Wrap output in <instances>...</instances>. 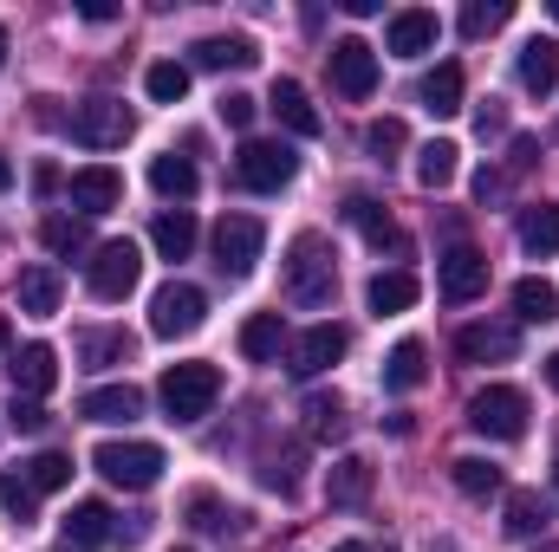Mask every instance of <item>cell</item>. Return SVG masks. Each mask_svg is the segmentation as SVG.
I'll return each mask as SVG.
<instances>
[{
	"label": "cell",
	"instance_id": "obj_1",
	"mask_svg": "<svg viewBox=\"0 0 559 552\" xmlns=\"http://www.w3.org/2000/svg\"><path fill=\"white\" fill-rule=\"evenodd\" d=\"M280 279H286V299L293 305H332V292H338V254L325 248V235H299L293 248H286V261H280Z\"/></svg>",
	"mask_w": 559,
	"mask_h": 552
},
{
	"label": "cell",
	"instance_id": "obj_2",
	"mask_svg": "<svg viewBox=\"0 0 559 552\" xmlns=\"http://www.w3.org/2000/svg\"><path fill=\"white\" fill-rule=\"evenodd\" d=\"M156 397H163L169 422H202V416L215 410V397H222V371L215 364H169L163 384H156Z\"/></svg>",
	"mask_w": 559,
	"mask_h": 552
},
{
	"label": "cell",
	"instance_id": "obj_3",
	"mask_svg": "<svg viewBox=\"0 0 559 552\" xmlns=\"http://www.w3.org/2000/svg\"><path fill=\"white\" fill-rule=\"evenodd\" d=\"M92 468H98L111 488L143 494V488L163 481V448H156V442H98V448H92Z\"/></svg>",
	"mask_w": 559,
	"mask_h": 552
},
{
	"label": "cell",
	"instance_id": "obj_4",
	"mask_svg": "<svg viewBox=\"0 0 559 552\" xmlns=\"http://www.w3.org/2000/svg\"><path fill=\"white\" fill-rule=\"evenodd\" d=\"M468 429L488 435V442H521L527 435V397L514 384H488L468 397Z\"/></svg>",
	"mask_w": 559,
	"mask_h": 552
},
{
	"label": "cell",
	"instance_id": "obj_5",
	"mask_svg": "<svg viewBox=\"0 0 559 552\" xmlns=\"http://www.w3.org/2000/svg\"><path fill=\"white\" fill-rule=\"evenodd\" d=\"M202 319H209V292L202 286L169 279V286L150 292V332L156 338H189V332H202Z\"/></svg>",
	"mask_w": 559,
	"mask_h": 552
},
{
	"label": "cell",
	"instance_id": "obj_6",
	"mask_svg": "<svg viewBox=\"0 0 559 552\" xmlns=\"http://www.w3.org/2000/svg\"><path fill=\"white\" fill-rule=\"evenodd\" d=\"M293 169H299V156L286 143H267V137H248L241 156H235V182L254 189V195H280L293 182Z\"/></svg>",
	"mask_w": 559,
	"mask_h": 552
},
{
	"label": "cell",
	"instance_id": "obj_7",
	"mask_svg": "<svg viewBox=\"0 0 559 552\" xmlns=\"http://www.w3.org/2000/svg\"><path fill=\"white\" fill-rule=\"evenodd\" d=\"M85 279H92V299H131L138 292V279H143V254H138V241H105L92 261H85Z\"/></svg>",
	"mask_w": 559,
	"mask_h": 552
},
{
	"label": "cell",
	"instance_id": "obj_8",
	"mask_svg": "<svg viewBox=\"0 0 559 552\" xmlns=\"http://www.w3.org/2000/svg\"><path fill=\"white\" fill-rule=\"evenodd\" d=\"M261 241H267V228L254 221V215H222L215 221V267L222 274H254V261H261Z\"/></svg>",
	"mask_w": 559,
	"mask_h": 552
},
{
	"label": "cell",
	"instance_id": "obj_9",
	"mask_svg": "<svg viewBox=\"0 0 559 552\" xmlns=\"http://www.w3.org/2000/svg\"><path fill=\"white\" fill-rule=\"evenodd\" d=\"M325 65H332V85H338V98L365 105V98L378 92V52H371L365 39H338V46L325 52Z\"/></svg>",
	"mask_w": 559,
	"mask_h": 552
},
{
	"label": "cell",
	"instance_id": "obj_10",
	"mask_svg": "<svg viewBox=\"0 0 559 552\" xmlns=\"http://www.w3.org/2000/svg\"><path fill=\"white\" fill-rule=\"evenodd\" d=\"M66 131L85 143V149H118V143L131 137V111H124L118 98H92V105H79V111L66 118Z\"/></svg>",
	"mask_w": 559,
	"mask_h": 552
},
{
	"label": "cell",
	"instance_id": "obj_11",
	"mask_svg": "<svg viewBox=\"0 0 559 552\" xmlns=\"http://www.w3.org/2000/svg\"><path fill=\"white\" fill-rule=\"evenodd\" d=\"M345 325H332V319H319V325H306L299 338H293V377H319V371H332L338 358H345Z\"/></svg>",
	"mask_w": 559,
	"mask_h": 552
},
{
	"label": "cell",
	"instance_id": "obj_12",
	"mask_svg": "<svg viewBox=\"0 0 559 552\" xmlns=\"http://www.w3.org/2000/svg\"><path fill=\"white\" fill-rule=\"evenodd\" d=\"M436 286H442V299H455V305L475 299V292H488V254L455 241V248L436 261Z\"/></svg>",
	"mask_w": 559,
	"mask_h": 552
},
{
	"label": "cell",
	"instance_id": "obj_13",
	"mask_svg": "<svg viewBox=\"0 0 559 552\" xmlns=\"http://www.w3.org/2000/svg\"><path fill=\"white\" fill-rule=\"evenodd\" d=\"M118 202H124V176H118L111 163L72 169V208H79V215H111Z\"/></svg>",
	"mask_w": 559,
	"mask_h": 552
},
{
	"label": "cell",
	"instance_id": "obj_14",
	"mask_svg": "<svg viewBox=\"0 0 559 552\" xmlns=\"http://www.w3.org/2000/svg\"><path fill=\"white\" fill-rule=\"evenodd\" d=\"M7 377H13V397L39 404V397L59 384V358H52V345H20V351L7 358Z\"/></svg>",
	"mask_w": 559,
	"mask_h": 552
},
{
	"label": "cell",
	"instance_id": "obj_15",
	"mask_svg": "<svg viewBox=\"0 0 559 552\" xmlns=\"http://www.w3.org/2000/svg\"><path fill=\"white\" fill-rule=\"evenodd\" d=\"M189 65H195V72H248V65H261V52H254V39H241V33H209V39L189 46Z\"/></svg>",
	"mask_w": 559,
	"mask_h": 552
},
{
	"label": "cell",
	"instance_id": "obj_16",
	"mask_svg": "<svg viewBox=\"0 0 559 552\" xmlns=\"http://www.w3.org/2000/svg\"><path fill=\"white\" fill-rule=\"evenodd\" d=\"M521 351V332L514 325H462L455 332V358L462 364H508Z\"/></svg>",
	"mask_w": 559,
	"mask_h": 552
},
{
	"label": "cell",
	"instance_id": "obj_17",
	"mask_svg": "<svg viewBox=\"0 0 559 552\" xmlns=\"http://www.w3.org/2000/svg\"><path fill=\"white\" fill-rule=\"evenodd\" d=\"M436 13H423V7H411V13H391V26H384V52H397V59H423V52H436Z\"/></svg>",
	"mask_w": 559,
	"mask_h": 552
},
{
	"label": "cell",
	"instance_id": "obj_18",
	"mask_svg": "<svg viewBox=\"0 0 559 552\" xmlns=\"http://www.w3.org/2000/svg\"><path fill=\"white\" fill-rule=\"evenodd\" d=\"M345 221H352V228H358V235H365V241H371L378 254H384V248H391V254H411L404 228H397V221H391V215H384V208H378L371 195H352V202H345Z\"/></svg>",
	"mask_w": 559,
	"mask_h": 552
},
{
	"label": "cell",
	"instance_id": "obj_19",
	"mask_svg": "<svg viewBox=\"0 0 559 552\" xmlns=\"http://www.w3.org/2000/svg\"><path fill=\"white\" fill-rule=\"evenodd\" d=\"M325 501L332 507H365L371 501V461L365 455H338L325 468Z\"/></svg>",
	"mask_w": 559,
	"mask_h": 552
},
{
	"label": "cell",
	"instance_id": "obj_20",
	"mask_svg": "<svg viewBox=\"0 0 559 552\" xmlns=\"http://www.w3.org/2000/svg\"><path fill=\"white\" fill-rule=\"evenodd\" d=\"M85 422H138L143 416V391L138 384H105V391H85L79 397Z\"/></svg>",
	"mask_w": 559,
	"mask_h": 552
},
{
	"label": "cell",
	"instance_id": "obj_21",
	"mask_svg": "<svg viewBox=\"0 0 559 552\" xmlns=\"http://www.w3.org/2000/svg\"><path fill=\"white\" fill-rule=\"evenodd\" d=\"M111 507L105 501H79L72 514H66V547L72 552H98V547H111Z\"/></svg>",
	"mask_w": 559,
	"mask_h": 552
},
{
	"label": "cell",
	"instance_id": "obj_22",
	"mask_svg": "<svg viewBox=\"0 0 559 552\" xmlns=\"http://www.w3.org/2000/svg\"><path fill=\"white\" fill-rule=\"evenodd\" d=\"M195 235H202V228H195L189 208H163V215L150 221V248H156L163 261H189V254H195Z\"/></svg>",
	"mask_w": 559,
	"mask_h": 552
},
{
	"label": "cell",
	"instance_id": "obj_23",
	"mask_svg": "<svg viewBox=\"0 0 559 552\" xmlns=\"http://www.w3.org/2000/svg\"><path fill=\"white\" fill-rule=\"evenodd\" d=\"M417 274H404V267H391V274H371V286H365V305L378 312V319H397V312H411L417 305Z\"/></svg>",
	"mask_w": 559,
	"mask_h": 552
},
{
	"label": "cell",
	"instance_id": "obj_24",
	"mask_svg": "<svg viewBox=\"0 0 559 552\" xmlns=\"http://www.w3.org/2000/svg\"><path fill=\"white\" fill-rule=\"evenodd\" d=\"M501 527H508L514 540H534V533H547V527H554V501H540V488H514V494H508Z\"/></svg>",
	"mask_w": 559,
	"mask_h": 552
},
{
	"label": "cell",
	"instance_id": "obj_25",
	"mask_svg": "<svg viewBox=\"0 0 559 552\" xmlns=\"http://www.w3.org/2000/svg\"><path fill=\"white\" fill-rule=\"evenodd\" d=\"M423 377H429V345L423 338H397L391 345V358H384V391H417Z\"/></svg>",
	"mask_w": 559,
	"mask_h": 552
},
{
	"label": "cell",
	"instance_id": "obj_26",
	"mask_svg": "<svg viewBox=\"0 0 559 552\" xmlns=\"http://www.w3.org/2000/svg\"><path fill=\"white\" fill-rule=\"evenodd\" d=\"M521 85H527L534 98L559 92V39H554V33H547V39H527V46H521Z\"/></svg>",
	"mask_w": 559,
	"mask_h": 552
},
{
	"label": "cell",
	"instance_id": "obj_27",
	"mask_svg": "<svg viewBox=\"0 0 559 552\" xmlns=\"http://www.w3.org/2000/svg\"><path fill=\"white\" fill-rule=\"evenodd\" d=\"M150 189H156L163 202H176V208H182V202L202 189V176H195V163H189V156H176V149H169V156H156V163H150Z\"/></svg>",
	"mask_w": 559,
	"mask_h": 552
},
{
	"label": "cell",
	"instance_id": "obj_28",
	"mask_svg": "<svg viewBox=\"0 0 559 552\" xmlns=\"http://www.w3.org/2000/svg\"><path fill=\"white\" fill-rule=\"evenodd\" d=\"M274 118L293 131V137H319V111H312V98H306V85H293V79H274Z\"/></svg>",
	"mask_w": 559,
	"mask_h": 552
},
{
	"label": "cell",
	"instance_id": "obj_29",
	"mask_svg": "<svg viewBox=\"0 0 559 552\" xmlns=\"http://www.w3.org/2000/svg\"><path fill=\"white\" fill-rule=\"evenodd\" d=\"M13 292H20V312H26V319H52L59 299H66V279L52 274V267H26Z\"/></svg>",
	"mask_w": 559,
	"mask_h": 552
},
{
	"label": "cell",
	"instance_id": "obj_30",
	"mask_svg": "<svg viewBox=\"0 0 559 552\" xmlns=\"http://www.w3.org/2000/svg\"><path fill=\"white\" fill-rule=\"evenodd\" d=\"M417 98H423V111H429V118H455V111H462V65H455V59H442V65L423 79Z\"/></svg>",
	"mask_w": 559,
	"mask_h": 552
},
{
	"label": "cell",
	"instance_id": "obj_31",
	"mask_svg": "<svg viewBox=\"0 0 559 552\" xmlns=\"http://www.w3.org/2000/svg\"><path fill=\"white\" fill-rule=\"evenodd\" d=\"M514 319L521 325H554L559 319V286L540 274H527L521 286H514Z\"/></svg>",
	"mask_w": 559,
	"mask_h": 552
},
{
	"label": "cell",
	"instance_id": "obj_32",
	"mask_svg": "<svg viewBox=\"0 0 559 552\" xmlns=\"http://www.w3.org/2000/svg\"><path fill=\"white\" fill-rule=\"evenodd\" d=\"M280 351H286V319H280V312H254V319L241 325V358L274 364Z\"/></svg>",
	"mask_w": 559,
	"mask_h": 552
},
{
	"label": "cell",
	"instance_id": "obj_33",
	"mask_svg": "<svg viewBox=\"0 0 559 552\" xmlns=\"http://www.w3.org/2000/svg\"><path fill=\"white\" fill-rule=\"evenodd\" d=\"M521 248H527L534 261L559 254V202H534V208L521 215Z\"/></svg>",
	"mask_w": 559,
	"mask_h": 552
},
{
	"label": "cell",
	"instance_id": "obj_34",
	"mask_svg": "<svg viewBox=\"0 0 559 552\" xmlns=\"http://www.w3.org/2000/svg\"><path fill=\"white\" fill-rule=\"evenodd\" d=\"M131 351H138V338H131V332H85V338H79V358H85L92 371L131 364Z\"/></svg>",
	"mask_w": 559,
	"mask_h": 552
},
{
	"label": "cell",
	"instance_id": "obj_35",
	"mask_svg": "<svg viewBox=\"0 0 559 552\" xmlns=\"http://www.w3.org/2000/svg\"><path fill=\"white\" fill-rule=\"evenodd\" d=\"M455 169H462V149H455L449 137H436V143H423L417 149V182L423 189H449Z\"/></svg>",
	"mask_w": 559,
	"mask_h": 552
},
{
	"label": "cell",
	"instance_id": "obj_36",
	"mask_svg": "<svg viewBox=\"0 0 559 552\" xmlns=\"http://www.w3.org/2000/svg\"><path fill=\"white\" fill-rule=\"evenodd\" d=\"M143 92H150L156 105H182V98H189V65H182V59H156V65L143 72Z\"/></svg>",
	"mask_w": 559,
	"mask_h": 552
},
{
	"label": "cell",
	"instance_id": "obj_37",
	"mask_svg": "<svg viewBox=\"0 0 559 552\" xmlns=\"http://www.w3.org/2000/svg\"><path fill=\"white\" fill-rule=\"evenodd\" d=\"M39 235H46V248H52L59 261H72V254H98V248H92V235H85V221H72V215H46V228H39Z\"/></svg>",
	"mask_w": 559,
	"mask_h": 552
},
{
	"label": "cell",
	"instance_id": "obj_38",
	"mask_svg": "<svg viewBox=\"0 0 559 552\" xmlns=\"http://www.w3.org/2000/svg\"><path fill=\"white\" fill-rule=\"evenodd\" d=\"M0 507H7V520H13V527H33V514H39V488H33L26 475H13V468H7V475H0Z\"/></svg>",
	"mask_w": 559,
	"mask_h": 552
},
{
	"label": "cell",
	"instance_id": "obj_39",
	"mask_svg": "<svg viewBox=\"0 0 559 552\" xmlns=\"http://www.w3.org/2000/svg\"><path fill=\"white\" fill-rule=\"evenodd\" d=\"M455 488H462L468 501H488V494H501V468L481 461V455H462V461H455Z\"/></svg>",
	"mask_w": 559,
	"mask_h": 552
},
{
	"label": "cell",
	"instance_id": "obj_40",
	"mask_svg": "<svg viewBox=\"0 0 559 552\" xmlns=\"http://www.w3.org/2000/svg\"><path fill=\"white\" fill-rule=\"evenodd\" d=\"M20 475H26V481H33L39 494H59V488L72 481V455H59V448H46V455H33V461H26Z\"/></svg>",
	"mask_w": 559,
	"mask_h": 552
},
{
	"label": "cell",
	"instance_id": "obj_41",
	"mask_svg": "<svg viewBox=\"0 0 559 552\" xmlns=\"http://www.w3.org/2000/svg\"><path fill=\"white\" fill-rule=\"evenodd\" d=\"M508 13H514L508 0H468V7H462V33L481 39V33H495V26H508Z\"/></svg>",
	"mask_w": 559,
	"mask_h": 552
},
{
	"label": "cell",
	"instance_id": "obj_42",
	"mask_svg": "<svg viewBox=\"0 0 559 552\" xmlns=\"http://www.w3.org/2000/svg\"><path fill=\"white\" fill-rule=\"evenodd\" d=\"M404 143H411V131H404V118H378V124L365 131V149H371L378 163H391V156H397Z\"/></svg>",
	"mask_w": 559,
	"mask_h": 552
},
{
	"label": "cell",
	"instance_id": "obj_43",
	"mask_svg": "<svg viewBox=\"0 0 559 552\" xmlns=\"http://www.w3.org/2000/svg\"><path fill=\"white\" fill-rule=\"evenodd\" d=\"M189 520H195L202 533H222V527H241V514H228V507H222L215 494H195V501H189Z\"/></svg>",
	"mask_w": 559,
	"mask_h": 552
},
{
	"label": "cell",
	"instance_id": "obj_44",
	"mask_svg": "<svg viewBox=\"0 0 559 552\" xmlns=\"http://www.w3.org/2000/svg\"><path fill=\"white\" fill-rule=\"evenodd\" d=\"M306 416H312V435H338V429H345V404H338V397H312Z\"/></svg>",
	"mask_w": 559,
	"mask_h": 552
},
{
	"label": "cell",
	"instance_id": "obj_45",
	"mask_svg": "<svg viewBox=\"0 0 559 552\" xmlns=\"http://www.w3.org/2000/svg\"><path fill=\"white\" fill-rule=\"evenodd\" d=\"M215 111H222V124H228V131H248V124H254V111H261V105H254V98H248V92H228V98H222V105H215Z\"/></svg>",
	"mask_w": 559,
	"mask_h": 552
},
{
	"label": "cell",
	"instance_id": "obj_46",
	"mask_svg": "<svg viewBox=\"0 0 559 552\" xmlns=\"http://www.w3.org/2000/svg\"><path fill=\"white\" fill-rule=\"evenodd\" d=\"M475 131H481V137H501V131H508V111H501V98H488V105L475 111Z\"/></svg>",
	"mask_w": 559,
	"mask_h": 552
},
{
	"label": "cell",
	"instance_id": "obj_47",
	"mask_svg": "<svg viewBox=\"0 0 559 552\" xmlns=\"http://www.w3.org/2000/svg\"><path fill=\"white\" fill-rule=\"evenodd\" d=\"M13 429L39 435V429H46V410H39V404H26V397H13Z\"/></svg>",
	"mask_w": 559,
	"mask_h": 552
},
{
	"label": "cell",
	"instance_id": "obj_48",
	"mask_svg": "<svg viewBox=\"0 0 559 552\" xmlns=\"http://www.w3.org/2000/svg\"><path fill=\"white\" fill-rule=\"evenodd\" d=\"M534 163H540V143H534V137H514V156H508V169L521 176V169H534Z\"/></svg>",
	"mask_w": 559,
	"mask_h": 552
},
{
	"label": "cell",
	"instance_id": "obj_49",
	"mask_svg": "<svg viewBox=\"0 0 559 552\" xmlns=\"http://www.w3.org/2000/svg\"><path fill=\"white\" fill-rule=\"evenodd\" d=\"M501 189H508V176H495V169H481V176H475V195H481V202H495Z\"/></svg>",
	"mask_w": 559,
	"mask_h": 552
},
{
	"label": "cell",
	"instance_id": "obj_50",
	"mask_svg": "<svg viewBox=\"0 0 559 552\" xmlns=\"http://www.w3.org/2000/svg\"><path fill=\"white\" fill-rule=\"evenodd\" d=\"M79 13H85V20H98V26H105V20H118V7H111V0H85Z\"/></svg>",
	"mask_w": 559,
	"mask_h": 552
},
{
	"label": "cell",
	"instance_id": "obj_51",
	"mask_svg": "<svg viewBox=\"0 0 559 552\" xmlns=\"http://www.w3.org/2000/svg\"><path fill=\"white\" fill-rule=\"evenodd\" d=\"M0 189H13V163L7 156H0Z\"/></svg>",
	"mask_w": 559,
	"mask_h": 552
},
{
	"label": "cell",
	"instance_id": "obj_52",
	"mask_svg": "<svg viewBox=\"0 0 559 552\" xmlns=\"http://www.w3.org/2000/svg\"><path fill=\"white\" fill-rule=\"evenodd\" d=\"M547 384H554V391H559V351H554V358H547Z\"/></svg>",
	"mask_w": 559,
	"mask_h": 552
},
{
	"label": "cell",
	"instance_id": "obj_53",
	"mask_svg": "<svg viewBox=\"0 0 559 552\" xmlns=\"http://www.w3.org/2000/svg\"><path fill=\"white\" fill-rule=\"evenodd\" d=\"M332 552H371V547H358V540H345V547H332Z\"/></svg>",
	"mask_w": 559,
	"mask_h": 552
},
{
	"label": "cell",
	"instance_id": "obj_54",
	"mask_svg": "<svg viewBox=\"0 0 559 552\" xmlns=\"http://www.w3.org/2000/svg\"><path fill=\"white\" fill-rule=\"evenodd\" d=\"M0 65H7V26H0Z\"/></svg>",
	"mask_w": 559,
	"mask_h": 552
},
{
	"label": "cell",
	"instance_id": "obj_55",
	"mask_svg": "<svg viewBox=\"0 0 559 552\" xmlns=\"http://www.w3.org/2000/svg\"><path fill=\"white\" fill-rule=\"evenodd\" d=\"M0 351H7V319H0Z\"/></svg>",
	"mask_w": 559,
	"mask_h": 552
},
{
	"label": "cell",
	"instance_id": "obj_56",
	"mask_svg": "<svg viewBox=\"0 0 559 552\" xmlns=\"http://www.w3.org/2000/svg\"><path fill=\"white\" fill-rule=\"evenodd\" d=\"M554 494H559V455H554Z\"/></svg>",
	"mask_w": 559,
	"mask_h": 552
},
{
	"label": "cell",
	"instance_id": "obj_57",
	"mask_svg": "<svg viewBox=\"0 0 559 552\" xmlns=\"http://www.w3.org/2000/svg\"><path fill=\"white\" fill-rule=\"evenodd\" d=\"M554 20H559V0H554Z\"/></svg>",
	"mask_w": 559,
	"mask_h": 552
}]
</instances>
